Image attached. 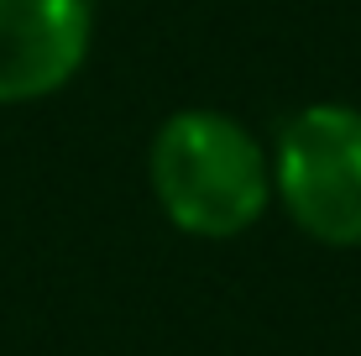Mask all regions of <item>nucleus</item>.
I'll return each instance as SVG.
<instances>
[{
	"label": "nucleus",
	"mask_w": 361,
	"mask_h": 356,
	"mask_svg": "<svg viewBox=\"0 0 361 356\" xmlns=\"http://www.w3.org/2000/svg\"><path fill=\"white\" fill-rule=\"evenodd\" d=\"M147 183L173 231L235 241L272 210V152L226 110L183 105L152 131Z\"/></svg>",
	"instance_id": "nucleus-1"
},
{
	"label": "nucleus",
	"mask_w": 361,
	"mask_h": 356,
	"mask_svg": "<svg viewBox=\"0 0 361 356\" xmlns=\"http://www.w3.org/2000/svg\"><path fill=\"white\" fill-rule=\"evenodd\" d=\"M94 47L90 0H0V105L68 90Z\"/></svg>",
	"instance_id": "nucleus-3"
},
{
	"label": "nucleus",
	"mask_w": 361,
	"mask_h": 356,
	"mask_svg": "<svg viewBox=\"0 0 361 356\" xmlns=\"http://www.w3.org/2000/svg\"><path fill=\"white\" fill-rule=\"evenodd\" d=\"M272 152V204L298 236L330 252L361 247V105L314 100L283 121Z\"/></svg>",
	"instance_id": "nucleus-2"
}]
</instances>
